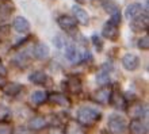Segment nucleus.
Instances as JSON below:
<instances>
[{
	"instance_id": "obj_16",
	"label": "nucleus",
	"mask_w": 149,
	"mask_h": 134,
	"mask_svg": "<svg viewBox=\"0 0 149 134\" xmlns=\"http://www.w3.org/2000/svg\"><path fill=\"white\" fill-rule=\"evenodd\" d=\"M141 11H142L141 4L133 3V4H130V6H127V8H126V11H125V15L127 19H134L136 16H138L141 14Z\"/></svg>"
},
{
	"instance_id": "obj_1",
	"label": "nucleus",
	"mask_w": 149,
	"mask_h": 134,
	"mask_svg": "<svg viewBox=\"0 0 149 134\" xmlns=\"http://www.w3.org/2000/svg\"><path fill=\"white\" fill-rule=\"evenodd\" d=\"M100 118H102V114L92 107L84 106L77 111V122L83 126H92L98 121H100Z\"/></svg>"
},
{
	"instance_id": "obj_10",
	"label": "nucleus",
	"mask_w": 149,
	"mask_h": 134,
	"mask_svg": "<svg viewBox=\"0 0 149 134\" xmlns=\"http://www.w3.org/2000/svg\"><path fill=\"white\" fill-rule=\"evenodd\" d=\"M102 35L107 40H111V41H115L118 38V27L115 24L107 22L106 26L103 27V31H102Z\"/></svg>"
},
{
	"instance_id": "obj_9",
	"label": "nucleus",
	"mask_w": 149,
	"mask_h": 134,
	"mask_svg": "<svg viewBox=\"0 0 149 134\" xmlns=\"http://www.w3.org/2000/svg\"><path fill=\"white\" fill-rule=\"evenodd\" d=\"M110 94H111V88L110 87H103L100 90H98L94 94V100L96 103H109V99H110Z\"/></svg>"
},
{
	"instance_id": "obj_6",
	"label": "nucleus",
	"mask_w": 149,
	"mask_h": 134,
	"mask_svg": "<svg viewBox=\"0 0 149 134\" xmlns=\"http://www.w3.org/2000/svg\"><path fill=\"white\" fill-rule=\"evenodd\" d=\"M57 23L61 28L64 30H73L77 26V20L74 19L73 16H68V15H61L57 19Z\"/></svg>"
},
{
	"instance_id": "obj_8",
	"label": "nucleus",
	"mask_w": 149,
	"mask_h": 134,
	"mask_svg": "<svg viewBox=\"0 0 149 134\" xmlns=\"http://www.w3.org/2000/svg\"><path fill=\"white\" fill-rule=\"evenodd\" d=\"M65 56H67V58L71 61L72 64H76L79 62L80 60L83 58V56L80 54V51L73 44H69L67 46V50H65Z\"/></svg>"
},
{
	"instance_id": "obj_34",
	"label": "nucleus",
	"mask_w": 149,
	"mask_h": 134,
	"mask_svg": "<svg viewBox=\"0 0 149 134\" xmlns=\"http://www.w3.org/2000/svg\"><path fill=\"white\" fill-rule=\"evenodd\" d=\"M3 83H4V81H3V80H1V76H0V87L3 85Z\"/></svg>"
},
{
	"instance_id": "obj_11",
	"label": "nucleus",
	"mask_w": 149,
	"mask_h": 134,
	"mask_svg": "<svg viewBox=\"0 0 149 134\" xmlns=\"http://www.w3.org/2000/svg\"><path fill=\"white\" fill-rule=\"evenodd\" d=\"M65 134H86V130L83 125L77 122V121H69L65 126Z\"/></svg>"
},
{
	"instance_id": "obj_17",
	"label": "nucleus",
	"mask_w": 149,
	"mask_h": 134,
	"mask_svg": "<svg viewBox=\"0 0 149 134\" xmlns=\"http://www.w3.org/2000/svg\"><path fill=\"white\" fill-rule=\"evenodd\" d=\"M14 28H15L18 33H26V31H29V28H30V23L24 19L23 16H18V18H15V20H14Z\"/></svg>"
},
{
	"instance_id": "obj_26",
	"label": "nucleus",
	"mask_w": 149,
	"mask_h": 134,
	"mask_svg": "<svg viewBox=\"0 0 149 134\" xmlns=\"http://www.w3.org/2000/svg\"><path fill=\"white\" fill-rule=\"evenodd\" d=\"M103 8H104L107 12H110V14L118 10L117 6H115L114 1H111V0H104V1H103Z\"/></svg>"
},
{
	"instance_id": "obj_7",
	"label": "nucleus",
	"mask_w": 149,
	"mask_h": 134,
	"mask_svg": "<svg viewBox=\"0 0 149 134\" xmlns=\"http://www.w3.org/2000/svg\"><path fill=\"white\" fill-rule=\"evenodd\" d=\"M122 64H123V67L127 71H136L138 65H140V60H138L137 56L134 54H125L123 58H122Z\"/></svg>"
},
{
	"instance_id": "obj_12",
	"label": "nucleus",
	"mask_w": 149,
	"mask_h": 134,
	"mask_svg": "<svg viewBox=\"0 0 149 134\" xmlns=\"http://www.w3.org/2000/svg\"><path fill=\"white\" fill-rule=\"evenodd\" d=\"M67 88L71 94H79L81 91V81L77 76H71L67 80Z\"/></svg>"
},
{
	"instance_id": "obj_19",
	"label": "nucleus",
	"mask_w": 149,
	"mask_h": 134,
	"mask_svg": "<svg viewBox=\"0 0 149 134\" xmlns=\"http://www.w3.org/2000/svg\"><path fill=\"white\" fill-rule=\"evenodd\" d=\"M20 91H22V85L18 83H10L7 85H4L3 88V92L8 96H16Z\"/></svg>"
},
{
	"instance_id": "obj_33",
	"label": "nucleus",
	"mask_w": 149,
	"mask_h": 134,
	"mask_svg": "<svg viewBox=\"0 0 149 134\" xmlns=\"http://www.w3.org/2000/svg\"><path fill=\"white\" fill-rule=\"evenodd\" d=\"M76 1H77L79 4H83V3H84V0H76Z\"/></svg>"
},
{
	"instance_id": "obj_28",
	"label": "nucleus",
	"mask_w": 149,
	"mask_h": 134,
	"mask_svg": "<svg viewBox=\"0 0 149 134\" xmlns=\"http://www.w3.org/2000/svg\"><path fill=\"white\" fill-rule=\"evenodd\" d=\"M138 47L140 49H144V50H146L149 47V37L145 35V37H142L141 40L138 41Z\"/></svg>"
},
{
	"instance_id": "obj_4",
	"label": "nucleus",
	"mask_w": 149,
	"mask_h": 134,
	"mask_svg": "<svg viewBox=\"0 0 149 134\" xmlns=\"http://www.w3.org/2000/svg\"><path fill=\"white\" fill-rule=\"evenodd\" d=\"M129 130L132 134H148V125L142 122V119L134 118L129 125Z\"/></svg>"
},
{
	"instance_id": "obj_22",
	"label": "nucleus",
	"mask_w": 149,
	"mask_h": 134,
	"mask_svg": "<svg viewBox=\"0 0 149 134\" xmlns=\"http://www.w3.org/2000/svg\"><path fill=\"white\" fill-rule=\"evenodd\" d=\"M47 99V94L45 91H36L34 94L31 95V102L34 104H41Z\"/></svg>"
},
{
	"instance_id": "obj_18",
	"label": "nucleus",
	"mask_w": 149,
	"mask_h": 134,
	"mask_svg": "<svg viewBox=\"0 0 149 134\" xmlns=\"http://www.w3.org/2000/svg\"><path fill=\"white\" fill-rule=\"evenodd\" d=\"M130 114L133 115L134 118H146V115H148V107L146 104H137V106H134L132 108V112Z\"/></svg>"
},
{
	"instance_id": "obj_3",
	"label": "nucleus",
	"mask_w": 149,
	"mask_h": 134,
	"mask_svg": "<svg viewBox=\"0 0 149 134\" xmlns=\"http://www.w3.org/2000/svg\"><path fill=\"white\" fill-rule=\"evenodd\" d=\"M109 102L111 103V106H114L115 108H118V110H125L126 108V100H125V98L122 96V94L118 90L111 91Z\"/></svg>"
},
{
	"instance_id": "obj_25",
	"label": "nucleus",
	"mask_w": 149,
	"mask_h": 134,
	"mask_svg": "<svg viewBox=\"0 0 149 134\" xmlns=\"http://www.w3.org/2000/svg\"><path fill=\"white\" fill-rule=\"evenodd\" d=\"M10 115H11V111L8 108L7 106H4V104H0V121L3 122V121H7L10 118Z\"/></svg>"
},
{
	"instance_id": "obj_14",
	"label": "nucleus",
	"mask_w": 149,
	"mask_h": 134,
	"mask_svg": "<svg viewBox=\"0 0 149 134\" xmlns=\"http://www.w3.org/2000/svg\"><path fill=\"white\" fill-rule=\"evenodd\" d=\"M72 11H73L74 14V19L77 20V22H80L81 24H87L88 23V14H87L86 10H83L81 7H79V6H73L72 7Z\"/></svg>"
},
{
	"instance_id": "obj_27",
	"label": "nucleus",
	"mask_w": 149,
	"mask_h": 134,
	"mask_svg": "<svg viewBox=\"0 0 149 134\" xmlns=\"http://www.w3.org/2000/svg\"><path fill=\"white\" fill-rule=\"evenodd\" d=\"M113 15H111V19H110V23H113V24H115V26H118V24L121 23V12L118 11H114V12H111Z\"/></svg>"
},
{
	"instance_id": "obj_5",
	"label": "nucleus",
	"mask_w": 149,
	"mask_h": 134,
	"mask_svg": "<svg viewBox=\"0 0 149 134\" xmlns=\"http://www.w3.org/2000/svg\"><path fill=\"white\" fill-rule=\"evenodd\" d=\"M130 27L134 31H142L148 28V14H144V16H136L133 19V22L130 23Z\"/></svg>"
},
{
	"instance_id": "obj_13",
	"label": "nucleus",
	"mask_w": 149,
	"mask_h": 134,
	"mask_svg": "<svg viewBox=\"0 0 149 134\" xmlns=\"http://www.w3.org/2000/svg\"><path fill=\"white\" fill-rule=\"evenodd\" d=\"M47 121L43 117H34L29 121V129L30 130H42L43 127H46Z\"/></svg>"
},
{
	"instance_id": "obj_15",
	"label": "nucleus",
	"mask_w": 149,
	"mask_h": 134,
	"mask_svg": "<svg viewBox=\"0 0 149 134\" xmlns=\"http://www.w3.org/2000/svg\"><path fill=\"white\" fill-rule=\"evenodd\" d=\"M47 99H49L52 103H56V104H58V106H61V107H68L71 104L69 99L64 94H52L50 96H47Z\"/></svg>"
},
{
	"instance_id": "obj_21",
	"label": "nucleus",
	"mask_w": 149,
	"mask_h": 134,
	"mask_svg": "<svg viewBox=\"0 0 149 134\" xmlns=\"http://www.w3.org/2000/svg\"><path fill=\"white\" fill-rule=\"evenodd\" d=\"M47 79V76L43 73V72L41 71H36V72H33L31 75L29 76V80L31 81V83L34 84H43L45 81H46Z\"/></svg>"
},
{
	"instance_id": "obj_24",
	"label": "nucleus",
	"mask_w": 149,
	"mask_h": 134,
	"mask_svg": "<svg viewBox=\"0 0 149 134\" xmlns=\"http://www.w3.org/2000/svg\"><path fill=\"white\" fill-rule=\"evenodd\" d=\"M110 80V75H109V72L107 71H100L96 75V81H98V84H100V85H104V84H107V81Z\"/></svg>"
},
{
	"instance_id": "obj_30",
	"label": "nucleus",
	"mask_w": 149,
	"mask_h": 134,
	"mask_svg": "<svg viewBox=\"0 0 149 134\" xmlns=\"http://www.w3.org/2000/svg\"><path fill=\"white\" fill-rule=\"evenodd\" d=\"M54 44H56V46L58 47V49H63V46H64V45H63V37H61V35L56 37V38H54Z\"/></svg>"
},
{
	"instance_id": "obj_32",
	"label": "nucleus",
	"mask_w": 149,
	"mask_h": 134,
	"mask_svg": "<svg viewBox=\"0 0 149 134\" xmlns=\"http://www.w3.org/2000/svg\"><path fill=\"white\" fill-rule=\"evenodd\" d=\"M11 130L8 126H0V134H10Z\"/></svg>"
},
{
	"instance_id": "obj_29",
	"label": "nucleus",
	"mask_w": 149,
	"mask_h": 134,
	"mask_svg": "<svg viewBox=\"0 0 149 134\" xmlns=\"http://www.w3.org/2000/svg\"><path fill=\"white\" fill-rule=\"evenodd\" d=\"M92 42L95 44V46H96V49H98L99 51L102 50V41L99 40L96 34H94V35H92Z\"/></svg>"
},
{
	"instance_id": "obj_31",
	"label": "nucleus",
	"mask_w": 149,
	"mask_h": 134,
	"mask_svg": "<svg viewBox=\"0 0 149 134\" xmlns=\"http://www.w3.org/2000/svg\"><path fill=\"white\" fill-rule=\"evenodd\" d=\"M7 75V69H6V67H4V64L0 61V76H6Z\"/></svg>"
},
{
	"instance_id": "obj_35",
	"label": "nucleus",
	"mask_w": 149,
	"mask_h": 134,
	"mask_svg": "<svg viewBox=\"0 0 149 134\" xmlns=\"http://www.w3.org/2000/svg\"><path fill=\"white\" fill-rule=\"evenodd\" d=\"M53 134H61V133H58V131H57V133H53Z\"/></svg>"
},
{
	"instance_id": "obj_20",
	"label": "nucleus",
	"mask_w": 149,
	"mask_h": 134,
	"mask_svg": "<svg viewBox=\"0 0 149 134\" xmlns=\"http://www.w3.org/2000/svg\"><path fill=\"white\" fill-rule=\"evenodd\" d=\"M33 53H34V56H36L37 58H45V57H47V56H49L50 50H49L47 45H45V44H38L36 47H34Z\"/></svg>"
},
{
	"instance_id": "obj_23",
	"label": "nucleus",
	"mask_w": 149,
	"mask_h": 134,
	"mask_svg": "<svg viewBox=\"0 0 149 134\" xmlns=\"http://www.w3.org/2000/svg\"><path fill=\"white\" fill-rule=\"evenodd\" d=\"M14 10V6L10 0H0V14H10Z\"/></svg>"
},
{
	"instance_id": "obj_2",
	"label": "nucleus",
	"mask_w": 149,
	"mask_h": 134,
	"mask_svg": "<svg viewBox=\"0 0 149 134\" xmlns=\"http://www.w3.org/2000/svg\"><path fill=\"white\" fill-rule=\"evenodd\" d=\"M109 130L113 134H123L126 131V127H127V123H126V119L123 117L118 114H113L110 115L109 118Z\"/></svg>"
}]
</instances>
